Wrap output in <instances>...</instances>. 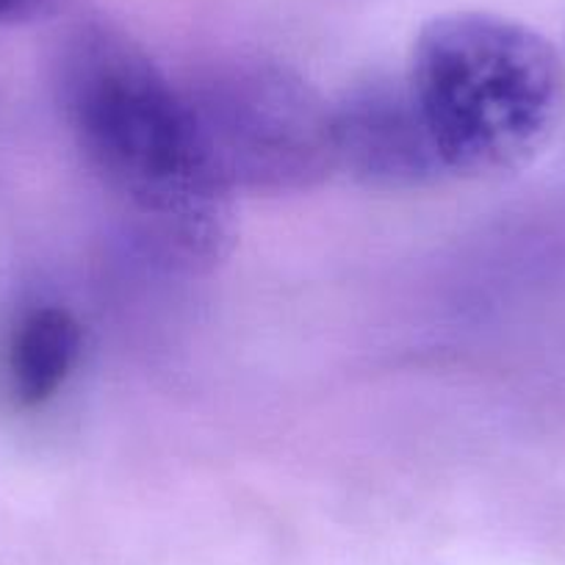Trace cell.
<instances>
[{
	"mask_svg": "<svg viewBox=\"0 0 565 565\" xmlns=\"http://www.w3.org/2000/svg\"><path fill=\"white\" fill-rule=\"evenodd\" d=\"M81 341V324L67 308H31L14 324L7 347V377L14 402L40 407L53 399L78 363Z\"/></svg>",
	"mask_w": 565,
	"mask_h": 565,
	"instance_id": "obj_5",
	"label": "cell"
},
{
	"mask_svg": "<svg viewBox=\"0 0 565 565\" xmlns=\"http://www.w3.org/2000/svg\"><path fill=\"white\" fill-rule=\"evenodd\" d=\"M183 95L225 192H302L335 172L333 106L295 70L222 62L183 84Z\"/></svg>",
	"mask_w": 565,
	"mask_h": 565,
	"instance_id": "obj_3",
	"label": "cell"
},
{
	"mask_svg": "<svg viewBox=\"0 0 565 565\" xmlns=\"http://www.w3.org/2000/svg\"><path fill=\"white\" fill-rule=\"evenodd\" d=\"M47 7V0H0V29L23 23Z\"/></svg>",
	"mask_w": 565,
	"mask_h": 565,
	"instance_id": "obj_6",
	"label": "cell"
},
{
	"mask_svg": "<svg viewBox=\"0 0 565 565\" xmlns=\"http://www.w3.org/2000/svg\"><path fill=\"white\" fill-rule=\"evenodd\" d=\"M330 106L335 170L388 192L422 189L447 178L405 75H369Z\"/></svg>",
	"mask_w": 565,
	"mask_h": 565,
	"instance_id": "obj_4",
	"label": "cell"
},
{
	"mask_svg": "<svg viewBox=\"0 0 565 565\" xmlns=\"http://www.w3.org/2000/svg\"><path fill=\"white\" fill-rule=\"evenodd\" d=\"M444 175L519 172L543 153L565 117V62L515 20L452 12L413 42L405 73Z\"/></svg>",
	"mask_w": 565,
	"mask_h": 565,
	"instance_id": "obj_2",
	"label": "cell"
},
{
	"mask_svg": "<svg viewBox=\"0 0 565 565\" xmlns=\"http://www.w3.org/2000/svg\"><path fill=\"white\" fill-rule=\"evenodd\" d=\"M58 95L84 161L141 227L183 260L220 258L231 192L205 161L183 84L134 40L89 23L64 42Z\"/></svg>",
	"mask_w": 565,
	"mask_h": 565,
	"instance_id": "obj_1",
	"label": "cell"
}]
</instances>
